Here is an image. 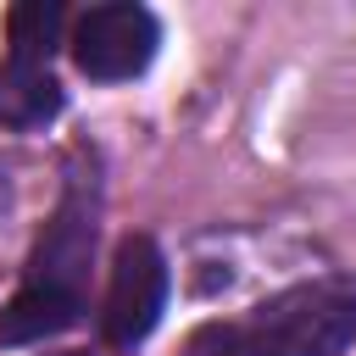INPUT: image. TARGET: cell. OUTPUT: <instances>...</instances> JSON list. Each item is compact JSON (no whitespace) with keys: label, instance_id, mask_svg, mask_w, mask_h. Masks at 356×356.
I'll use <instances>...</instances> for the list:
<instances>
[{"label":"cell","instance_id":"cell-1","mask_svg":"<svg viewBox=\"0 0 356 356\" xmlns=\"http://www.w3.org/2000/svg\"><path fill=\"white\" fill-rule=\"evenodd\" d=\"M89 256H95V206L83 189H72L50 228L39 234L28 256L22 289L0 306V345H33L83 317V284H89Z\"/></svg>","mask_w":356,"mask_h":356},{"label":"cell","instance_id":"cell-2","mask_svg":"<svg viewBox=\"0 0 356 356\" xmlns=\"http://www.w3.org/2000/svg\"><path fill=\"white\" fill-rule=\"evenodd\" d=\"M356 339V284L312 278L256 306L250 350L256 356H345Z\"/></svg>","mask_w":356,"mask_h":356},{"label":"cell","instance_id":"cell-3","mask_svg":"<svg viewBox=\"0 0 356 356\" xmlns=\"http://www.w3.org/2000/svg\"><path fill=\"white\" fill-rule=\"evenodd\" d=\"M72 61L83 78L95 83H122L134 72L150 67L156 44H161V28L145 6L134 0H111V6H89L78 22H72Z\"/></svg>","mask_w":356,"mask_h":356},{"label":"cell","instance_id":"cell-4","mask_svg":"<svg viewBox=\"0 0 356 356\" xmlns=\"http://www.w3.org/2000/svg\"><path fill=\"white\" fill-rule=\"evenodd\" d=\"M167 306V256L156 250V239L128 234L111 256V278H106V300H100V334L106 345L128 350L139 345Z\"/></svg>","mask_w":356,"mask_h":356},{"label":"cell","instance_id":"cell-5","mask_svg":"<svg viewBox=\"0 0 356 356\" xmlns=\"http://www.w3.org/2000/svg\"><path fill=\"white\" fill-rule=\"evenodd\" d=\"M61 111V83L50 78V61L6 56L0 61V128H44Z\"/></svg>","mask_w":356,"mask_h":356},{"label":"cell","instance_id":"cell-6","mask_svg":"<svg viewBox=\"0 0 356 356\" xmlns=\"http://www.w3.org/2000/svg\"><path fill=\"white\" fill-rule=\"evenodd\" d=\"M61 22L67 11L56 0H28V6H11V56H28V61H50L56 39H61Z\"/></svg>","mask_w":356,"mask_h":356},{"label":"cell","instance_id":"cell-7","mask_svg":"<svg viewBox=\"0 0 356 356\" xmlns=\"http://www.w3.org/2000/svg\"><path fill=\"white\" fill-rule=\"evenodd\" d=\"M178 356H256V350H250V339H245L234 323H206V328H195V334L184 339Z\"/></svg>","mask_w":356,"mask_h":356},{"label":"cell","instance_id":"cell-8","mask_svg":"<svg viewBox=\"0 0 356 356\" xmlns=\"http://www.w3.org/2000/svg\"><path fill=\"white\" fill-rule=\"evenodd\" d=\"M56 356H89V350H56Z\"/></svg>","mask_w":356,"mask_h":356}]
</instances>
